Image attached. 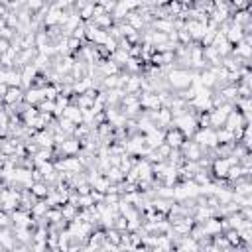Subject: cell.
<instances>
[{"mask_svg":"<svg viewBox=\"0 0 252 252\" xmlns=\"http://www.w3.org/2000/svg\"><path fill=\"white\" fill-rule=\"evenodd\" d=\"M193 77H195V71H191V69L172 67V69L166 73V83H168V87L174 89V91H185V89L193 83Z\"/></svg>","mask_w":252,"mask_h":252,"instance_id":"obj_1","label":"cell"},{"mask_svg":"<svg viewBox=\"0 0 252 252\" xmlns=\"http://www.w3.org/2000/svg\"><path fill=\"white\" fill-rule=\"evenodd\" d=\"M199 146H203L205 150H213L217 144H219V140H217V130L215 128H211V126H203V128H197L195 132H193V136H191Z\"/></svg>","mask_w":252,"mask_h":252,"instance_id":"obj_2","label":"cell"},{"mask_svg":"<svg viewBox=\"0 0 252 252\" xmlns=\"http://www.w3.org/2000/svg\"><path fill=\"white\" fill-rule=\"evenodd\" d=\"M233 109H234L233 103H223V105H219V107H213V109L209 111V126H211V128H221Z\"/></svg>","mask_w":252,"mask_h":252,"instance_id":"obj_3","label":"cell"},{"mask_svg":"<svg viewBox=\"0 0 252 252\" xmlns=\"http://www.w3.org/2000/svg\"><path fill=\"white\" fill-rule=\"evenodd\" d=\"M185 134L179 130V128H175L174 124H170L168 128H166V136H164V142L170 146V148H181V144L185 142Z\"/></svg>","mask_w":252,"mask_h":252,"instance_id":"obj_4","label":"cell"},{"mask_svg":"<svg viewBox=\"0 0 252 252\" xmlns=\"http://www.w3.org/2000/svg\"><path fill=\"white\" fill-rule=\"evenodd\" d=\"M233 164H231V160H229V156L227 158H215L213 162H211V172H213V175H215V179H219V181H223V179H227V174H229V168H231Z\"/></svg>","mask_w":252,"mask_h":252,"instance_id":"obj_5","label":"cell"},{"mask_svg":"<svg viewBox=\"0 0 252 252\" xmlns=\"http://www.w3.org/2000/svg\"><path fill=\"white\" fill-rule=\"evenodd\" d=\"M185 30H187V34L191 36L193 41H199L201 38H203V34L207 32V22H203V20H185Z\"/></svg>","mask_w":252,"mask_h":252,"instance_id":"obj_6","label":"cell"},{"mask_svg":"<svg viewBox=\"0 0 252 252\" xmlns=\"http://www.w3.org/2000/svg\"><path fill=\"white\" fill-rule=\"evenodd\" d=\"M2 103L6 107H16V105L24 103V89L22 87H8L6 89V95L2 98Z\"/></svg>","mask_w":252,"mask_h":252,"instance_id":"obj_7","label":"cell"},{"mask_svg":"<svg viewBox=\"0 0 252 252\" xmlns=\"http://www.w3.org/2000/svg\"><path fill=\"white\" fill-rule=\"evenodd\" d=\"M20 73H22V89L26 91V89H30L32 85H34V79L38 77V69H36V65L34 63H28V65H24L22 69H20Z\"/></svg>","mask_w":252,"mask_h":252,"instance_id":"obj_8","label":"cell"},{"mask_svg":"<svg viewBox=\"0 0 252 252\" xmlns=\"http://www.w3.org/2000/svg\"><path fill=\"white\" fill-rule=\"evenodd\" d=\"M79 150H81V144L77 138H65L61 144H59V152L65 154V156H79Z\"/></svg>","mask_w":252,"mask_h":252,"instance_id":"obj_9","label":"cell"},{"mask_svg":"<svg viewBox=\"0 0 252 252\" xmlns=\"http://www.w3.org/2000/svg\"><path fill=\"white\" fill-rule=\"evenodd\" d=\"M61 116L69 118L73 124H81V122H83V111H81L77 105H67V107L63 109Z\"/></svg>","mask_w":252,"mask_h":252,"instance_id":"obj_10","label":"cell"},{"mask_svg":"<svg viewBox=\"0 0 252 252\" xmlns=\"http://www.w3.org/2000/svg\"><path fill=\"white\" fill-rule=\"evenodd\" d=\"M36 142L39 148H52L54 146V132H47V130H39L36 134Z\"/></svg>","mask_w":252,"mask_h":252,"instance_id":"obj_11","label":"cell"},{"mask_svg":"<svg viewBox=\"0 0 252 252\" xmlns=\"http://www.w3.org/2000/svg\"><path fill=\"white\" fill-rule=\"evenodd\" d=\"M30 191H32L38 199H45V195L49 193V185H47L43 179H39V181H34V183H32Z\"/></svg>","mask_w":252,"mask_h":252,"instance_id":"obj_12","label":"cell"},{"mask_svg":"<svg viewBox=\"0 0 252 252\" xmlns=\"http://www.w3.org/2000/svg\"><path fill=\"white\" fill-rule=\"evenodd\" d=\"M105 175H107L113 183H120V181L124 179V174L120 172V168H118V166H111V168L105 172Z\"/></svg>","mask_w":252,"mask_h":252,"instance_id":"obj_13","label":"cell"},{"mask_svg":"<svg viewBox=\"0 0 252 252\" xmlns=\"http://www.w3.org/2000/svg\"><path fill=\"white\" fill-rule=\"evenodd\" d=\"M0 227H12V217L6 211H0Z\"/></svg>","mask_w":252,"mask_h":252,"instance_id":"obj_14","label":"cell"},{"mask_svg":"<svg viewBox=\"0 0 252 252\" xmlns=\"http://www.w3.org/2000/svg\"><path fill=\"white\" fill-rule=\"evenodd\" d=\"M0 56H2V54H0Z\"/></svg>","mask_w":252,"mask_h":252,"instance_id":"obj_15","label":"cell"}]
</instances>
